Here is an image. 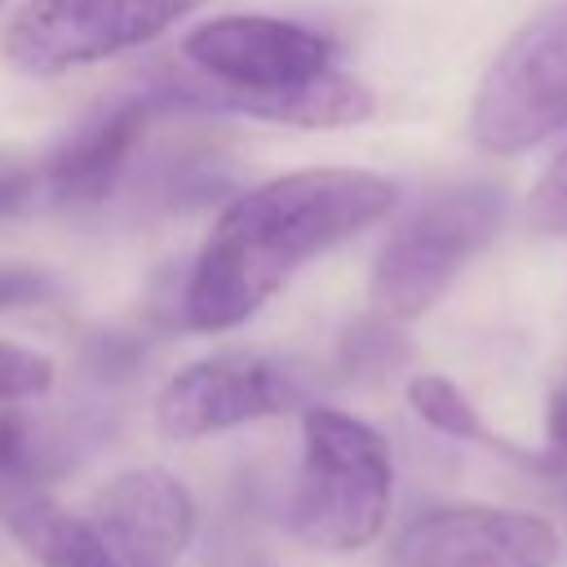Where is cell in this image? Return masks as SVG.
Wrapping results in <instances>:
<instances>
[{"mask_svg":"<svg viewBox=\"0 0 567 567\" xmlns=\"http://www.w3.org/2000/svg\"><path fill=\"white\" fill-rule=\"evenodd\" d=\"M204 0H22L0 53L31 80L71 75L168 35Z\"/></svg>","mask_w":567,"mask_h":567,"instance_id":"obj_5","label":"cell"},{"mask_svg":"<svg viewBox=\"0 0 567 567\" xmlns=\"http://www.w3.org/2000/svg\"><path fill=\"white\" fill-rule=\"evenodd\" d=\"M53 377L58 368L49 354L18 341H0V403H31L53 390Z\"/></svg>","mask_w":567,"mask_h":567,"instance_id":"obj_13","label":"cell"},{"mask_svg":"<svg viewBox=\"0 0 567 567\" xmlns=\"http://www.w3.org/2000/svg\"><path fill=\"white\" fill-rule=\"evenodd\" d=\"M408 403H412V412H416L430 430H439V434H447V439L496 443V439L487 434V425L478 421L474 403L461 394V385L447 381V377H439V372L412 377V381H408Z\"/></svg>","mask_w":567,"mask_h":567,"instance_id":"obj_12","label":"cell"},{"mask_svg":"<svg viewBox=\"0 0 567 567\" xmlns=\"http://www.w3.org/2000/svg\"><path fill=\"white\" fill-rule=\"evenodd\" d=\"M0 527L40 567H120L97 523L71 514L44 487L31 421L13 403H0Z\"/></svg>","mask_w":567,"mask_h":567,"instance_id":"obj_8","label":"cell"},{"mask_svg":"<svg viewBox=\"0 0 567 567\" xmlns=\"http://www.w3.org/2000/svg\"><path fill=\"white\" fill-rule=\"evenodd\" d=\"M58 297V275L35 261H0V315L44 306Z\"/></svg>","mask_w":567,"mask_h":567,"instance_id":"obj_15","label":"cell"},{"mask_svg":"<svg viewBox=\"0 0 567 567\" xmlns=\"http://www.w3.org/2000/svg\"><path fill=\"white\" fill-rule=\"evenodd\" d=\"M408 354V346L399 341V332L390 323H354L341 337V368L346 372H390L399 359Z\"/></svg>","mask_w":567,"mask_h":567,"instance_id":"obj_14","label":"cell"},{"mask_svg":"<svg viewBox=\"0 0 567 567\" xmlns=\"http://www.w3.org/2000/svg\"><path fill=\"white\" fill-rule=\"evenodd\" d=\"M195 496L164 465H133L97 492V532L120 567H177L195 536Z\"/></svg>","mask_w":567,"mask_h":567,"instance_id":"obj_11","label":"cell"},{"mask_svg":"<svg viewBox=\"0 0 567 567\" xmlns=\"http://www.w3.org/2000/svg\"><path fill=\"white\" fill-rule=\"evenodd\" d=\"M168 93L292 128H350L377 111L372 89L337 66L328 35L270 13H221L190 27Z\"/></svg>","mask_w":567,"mask_h":567,"instance_id":"obj_2","label":"cell"},{"mask_svg":"<svg viewBox=\"0 0 567 567\" xmlns=\"http://www.w3.org/2000/svg\"><path fill=\"white\" fill-rule=\"evenodd\" d=\"M505 221V195L487 182H465L430 195L381 248L372 266V301L390 319L425 315L461 266L483 252Z\"/></svg>","mask_w":567,"mask_h":567,"instance_id":"obj_4","label":"cell"},{"mask_svg":"<svg viewBox=\"0 0 567 567\" xmlns=\"http://www.w3.org/2000/svg\"><path fill=\"white\" fill-rule=\"evenodd\" d=\"M35 190H40V173L27 159L0 151V221L18 217L35 199Z\"/></svg>","mask_w":567,"mask_h":567,"instance_id":"obj_17","label":"cell"},{"mask_svg":"<svg viewBox=\"0 0 567 567\" xmlns=\"http://www.w3.org/2000/svg\"><path fill=\"white\" fill-rule=\"evenodd\" d=\"M394 208V182L368 168H297L235 195L199 244L182 319L226 332L252 319L301 266L354 239Z\"/></svg>","mask_w":567,"mask_h":567,"instance_id":"obj_1","label":"cell"},{"mask_svg":"<svg viewBox=\"0 0 567 567\" xmlns=\"http://www.w3.org/2000/svg\"><path fill=\"white\" fill-rule=\"evenodd\" d=\"M527 217H532L536 230L567 235V151H563L558 159H549V168H545L540 182L532 186Z\"/></svg>","mask_w":567,"mask_h":567,"instance_id":"obj_16","label":"cell"},{"mask_svg":"<svg viewBox=\"0 0 567 567\" xmlns=\"http://www.w3.org/2000/svg\"><path fill=\"white\" fill-rule=\"evenodd\" d=\"M390 501L394 461L385 439L341 408H306L301 465L288 496V523L297 540L323 554H354L381 536Z\"/></svg>","mask_w":567,"mask_h":567,"instance_id":"obj_3","label":"cell"},{"mask_svg":"<svg viewBox=\"0 0 567 567\" xmlns=\"http://www.w3.org/2000/svg\"><path fill=\"white\" fill-rule=\"evenodd\" d=\"M306 381L288 359L261 350H217L177 368L155 394V425L173 443H199L252 421L292 412Z\"/></svg>","mask_w":567,"mask_h":567,"instance_id":"obj_7","label":"cell"},{"mask_svg":"<svg viewBox=\"0 0 567 567\" xmlns=\"http://www.w3.org/2000/svg\"><path fill=\"white\" fill-rule=\"evenodd\" d=\"M164 102H168L164 89H133V93H115L111 102H97L49 151L40 177L44 190L58 204H102L124 177L133 151L146 142Z\"/></svg>","mask_w":567,"mask_h":567,"instance_id":"obj_10","label":"cell"},{"mask_svg":"<svg viewBox=\"0 0 567 567\" xmlns=\"http://www.w3.org/2000/svg\"><path fill=\"white\" fill-rule=\"evenodd\" d=\"M567 128V0L509 35L478 80L470 137L492 155H518Z\"/></svg>","mask_w":567,"mask_h":567,"instance_id":"obj_6","label":"cell"},{"mask_svg":"<svg viewBox=\"0 0 567 567\" xmlns=\"http://www.w3.org/2000/svg\"><path fill=\"white\" fill-rule=\"evenodd\" d=\"M558 532L527 509L434 505L394 536L399 567H554Z\"/></svg>","mask_w":567,"mask_h":567,"instance_id":"obj_9","label":"cell"},{"mask_svg":"<svg viewBox=\"0 0 567 567\" xmlns=\"http://www.w3.org/2000/svg\"><path fill=\"white\" fill-rule=\"evenodd\" d=\"M545 430H549V447L567 456V385L549 399V412H545Z\"/></svg>","mask_w":567,"mask_h":567,"instance_id":"obj_18","label":"cell"}]
</instances>
